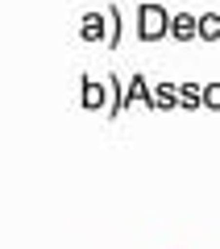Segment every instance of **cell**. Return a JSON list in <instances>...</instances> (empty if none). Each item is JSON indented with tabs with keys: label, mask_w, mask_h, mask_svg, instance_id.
I'll return each mask as SVG.
<instances>
[{
	"label": "cell",
	"mask_w": 220,
	"mask_h": 249,
	"mask_svg": "<svg viewBox=\"0 0 220 249\" xmlns=\"http://www.w3.org/2000/svg\"><path fill=\"white\" fill-rule=\"evenodd\" d=\"M170 21H175V17H166V9H158V4H141L137 34L141 37H162V34H170Z\"/></svg>",
	"instance_id": "cell-1"
},
{
	"label": "cell",
	"mask_w": 220,
	"mask_h": 249,
	"mask_svg": "<svg viewBox=\"0 0 220 249\" xmlns=\"http://www.w3.org/2000/svg\"><path fill=\"white\" fill-rule=\"evenodd\" d=\"M195 29H200V25H195L191 17H175V21H170V34H179V37H191Z\"/></svg>",
	"instance_id": "cell-2"
},
{
	"label": "cell",
	"mask_w": 220,
	"mask_h": 249,
	"mask_svg": "<svg viewBox=\"0 0 220 249\" xmlns=\"http://www.w3.org/2000/svg\"><path fill=\"white\" fill-rule=\"evenodd\" d=\"M200 34L203 37H220V17H200Z\"/></svg>",
	"instance_id": "cell-3"
},
{
	"label": "cell",
	"mask_w": 220,
	"mask_h": 249,
	"mask_svg": "<svg viewBox=\"0 0 220 249\" xmlns=\"http://www.w3.org/2000/svg\"><path fill=\"white\" fill-rule=\"evenodd\" d=\"M104 100V88H96V83H88V104H100Z\"/></svg>",
	"instance_id": "cell-4"
},
{
	"label": "cell",
	"mask_w": 220,
	"mask_h": 249,
	"mask_svg": "<svg viewBox=\"0 0 220 249\" xmlns=\"http://www.w3.org/2000/svg\"><path fill=\"white\" fill-rule=\"evenodd\" d=\"M203 104H212V108H220V88H208V91H203Z\"/></svg>",
	"instance_id": "cell-5"
}]
</instances>
